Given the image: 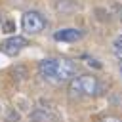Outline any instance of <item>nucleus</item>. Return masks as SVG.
<instances>
[{
  "instance_id": "nucleus-10",
  "label": "nucleus",
  "mask_w": 122,
  "mask_h": 122,
  "mask_svg": "<svg viewBox=\"0 0 122 122\" xmlns=\"http://www.w3.org/2000/svg\"><path fill=\"white\" fill-rule=\"evenodd\" d=\"M0 23H2V15H0Z\"/></svg>"
},
{
  "instance_id": "nucleus-4",
  "label": "nucleus",
  "mask_w": 122,
  "mask_h": 122,
  "mask_svg": "<svg viewBox=\"0 0 122 122\" xmlns=\"http://www.w3.org/2000/svg\"><path fill=\"white\" fill-rule=\"evenodd\" d=\"M78 84H80V93L82 95H95V93H99V82L92 74L78 76Z\"/></svg>"
},
{
  "instance_id": "nucleus-5",
  "label": "nucleus",
  "mask_w": 122,
  "mask_h": 122,
  "mask_svg": "<svg viewBox=\"0 0 122 122\" xmlns=\"http://www.w3.org/2000/svg\"><path fill=\"white\" fill-rule=\"evenodd\" d=\"M53 38L57 42H76L82 38V30L80 29H61L53 34Z\"/></svg>"
},
{
  "instance_id": "nucleus-2",
  "label": "nucleus",
  "mask_w": 122,
  "mask_h": 122,
  "mask_svg": "<svg viewBox=\"0 0 122 122\" xmlns=\"http://www.w3.org/2000/svg\"><path fill=\"white\" fill-rule=\"evenodd\" d=\"M76 74V63L67 59V57H61L57 59V69H55V80L57 82H67V80H72Z\"/></svg>"
},
{
  "instance_id": "nucleus-11",
  "label": "nucleus",
  "mask_w": 122,
  "mask_h": 122,
  "mask_svg": "<svg viewBox=\"0 0 122 122\" xmlns=\"http://www.w3.org/2000/svg\"><path fill=\"white\" fill-rule=\"evenodd\" d=\"M0 109H2V105H0Z\"/></svg>"
},
{
  "instance_id": "nucleus-9",
  "label": "nucleus",
  "mask_w": 122,
  "mask_h": 122,
  "mask_svg": "<svg viewBox=\"0 0 122 122\" xmlns=\"http://www.w3.org/2000/svg\"><path fill=\"white\" fill-rule=\"evenodd\" d=\"M101 122H122V118H116V116H107V118H103Z\"/></svg>"
},
{
  "instance_id": "nucleus-3",
  "label": "nucleus",
  "mask_w": 122,
  "mask_h": 122,
  "mask_svg": "<svg viewBox=\"0 0 122 122\" xmlns=\"http://www.w3.org/2000/svg\"><path fill=\"white\" fill-rule=\"evenodd\" d=\"M27 46H29V40H27V38H23V36H10V38H6V40L0 44V51L13 57V55H17L21 50H25Z\"/></svg>"
},
{
  "instance_id": "nucleus-1",
  "label": "nucleus",
  "mask_w": 122,
  "mask_h": 122,
  "mask_svg": "<svg viewBox=\"0 0 122 122\" xmlns=\"http://www.w3.org/2000/svg\"><path fill=\"white\" fill-rule=\"evenodd\" d=\"M21 27L29 34H38L46 29V19L38 11H25L21 17Z\"/></svg>"
},
{
  "instance_id": "nucleus-6",
  "label": "nucleus",
  "mask_w": 122,
  "mask_h": 122,
  "mask_svg": "<svg viewBox=\"0 0 122 122\" xmlns=\"http://www.w3.org/2000/svg\"><path fill=\"white\" fill-rule=\"evenodd\" d=\"M55 69H57V59L53 57H48V59H42L38 63V71L42 76L46 78H55Z\"/></svg>"
},
{
  "instance_id": "nucleus-7",
  "label": "nucleus",
  "mask_w": 122,
  "mask_h": 122,
  "mask_svg": "<svg viewBox=\"0 0 122 122\" xmlns=\"http://www.w3.org/2000/svg\"><path fill=\"white\" fill-rule=\"evenodd\" d=\"M17 120H19V112H15V111H11L6 118V122H17Z\"/></svg>"
},
{
  "instance_id": "nucleus-8",
  "label": "nucleus",
  "mask_w": 122,
  "mask_h": 122,
  "mask_svg": "<svg viewBox=\"0 0 122 122\" xmlns=\"http://www.w3.org/2000/svg\"><path fill=\"white\" fill-rule=\"evenodd\" d=\"M13 30H15V25L11 21H6L4 23V32H13Z\"/></svg>"
}]
</instances>
